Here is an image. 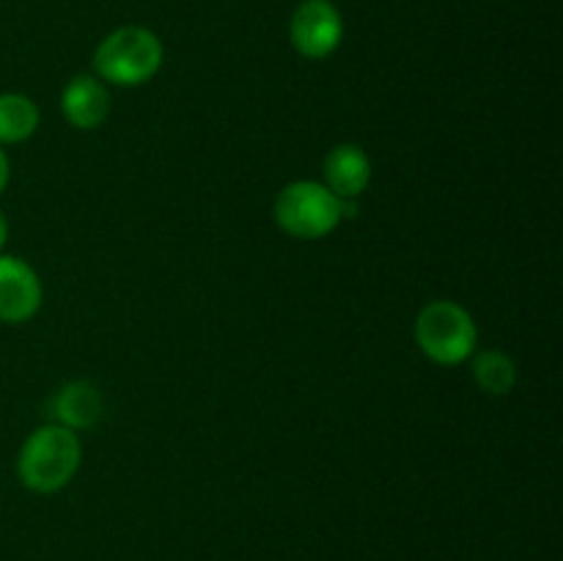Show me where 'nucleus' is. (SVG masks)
Masks as SVG:
<instances>
[{"label": "nucleus", "instance_id": "obj_1", "mask_svg": "<svg viewBox=\"0 0 563 561\" xmlns=\"http://www.w3.org/2000/svg\"><path fill=\"white\" fill-rule=\"evenodd\" d=\"M80 462L82 446L77 432L49 421L25 438L16 454V476L31 493L49 495L64 490L77 476Z\"/></svg>", "mask_w": 563, "mask_h": 561}, {"label": "nucleus", "instance_id": "obj_2", "mask_svg": "<svg viewBox=\"0 0 563 561\" xmlns=\"http://www.w3.org/2000/svg\"><path fill=\"white\" fill-rule=\"evenodd\" d=\"M163 66V42L143 25L115 28L93 50V75L104 86L135 88L152 80Z\"/></svg>", "mask_w": 563, "mask_h": 561}, {"label": "nucleus", "instance_id": "obj_3", "mask_svg": "<svg viewBox=\"0 0 563 561\" xmlns=\"http://www.w3.org/2000/svg\"><path fill=\"white\" fill-rule=\"evenodd\" d=\"M346 215L341 201L324 182L297 179L278 193L273 218L295 240H322L333 234Z\"/></svg>", "mask_w": 563, "mask_h": 561}, {"label": "nucleus", "instance_id": "obj_4", "mask_svg": "<svg viewBox=\"0 0 563 561\" xmlns=\"http://www.w3.org/2000/svg\"><path fill=\"white\" fill-rule=\"evenodd\" d=\"M416 341L429 361L460 366L471 361L478 344V328L471 311L454 300H432L418 311Z\"/></svg>", "mask_w": 563, "mask_h": 561}, {"label": "nucleus", "instance_id": "obj_5", "mask_svg": "<svg viewBox=\"0 0 563 561\" xmlns=\"http://www.w3.org/2000/svg\"><path fill=\"white\" fill-rule=\"evenodd\" d=\"M291 47L308 61H324L344 38V16L330 0H302L289 22Z\"/></svg>", "mask_w": 563, "mask_h": 561}, {"label": "nucleus", "instance_id": "obj_6", "mask_svg": "<svg viewBox=\"0 0 563 561\" xmlns=\"http://www.w3.org/2000/svg\"><path fill=\"white\" fill-rule=\"evenodd\" d=\"M44 289L36 270L20 256L0 253V322L22 324L42 308Z\"/></svg>", "mask_w": 563, "mask_h": 561}, {"label": "nucleus", "instance_id": "obj_7", "mask_svg": "<svg viewBox=\"0 0 563 561\" xmlns=\"http://www.w3.org/2000/svg\"><path fill=\"white\" fill-rule=\"evenodd\" d=\"M60 110L75 130H97L110 113V91L97 75H77L60 91Z\"/></svg>", "mask_w": 563, "mask_h": 561}, {"label": "nucleus", "instance_id": "obj_8", "mask_svg": "<svg viewBox=\"0 0 563 561\" xmlns=\"http://www.w3.org/2000/svg\"><path fill=\"white\" fill-rule=\"evenodd\" d=\"M372 182V160L357 143H339L324 157V185L341 198L355 201Z\"/></svg>", "mask_w": 563, "mask_h": 561}, {"label": "nucleus", "instance_id": "obj_9", "mask_svg": "<svg viewBox=\"0 0 563 561\" xmlns=\"http://www.w3.org/2000/svg\"><path fill=\"white\" fill-rule=\"evenodd\" d=\"M102 394H99L97 385L88 383V380H71L64 388L55 391V396L49 399V416H53V424L71 429V432L93 427V424L102 418Z\"/></svg>", "mask_w": 563, "mask_h": 561}, {"label": "nucleus", "instance_id": "obj_10", "mask_svg": "<svg viewBox=\"0 0 563 561\" xmlns=\"http://www.w3.org/2000/svg\"><path fill=\"white\" fill-rule=\"evenodd\" d=\"M36 102L25 94H0V146H14V143L27 141L38 130Z\"/></svg>", "mask_w": 563, "mask_h": 561}, {"label": "nucleus", "instance_id": "obj_11", "mask_svg": "<svg viewBox=\"0 0 563 561\" xmlns=\"http://www.w3.org/2000/svg\"><path fill=\"white\" fill-rule=\"evenodd\" d=\"M473 380L489 396H506L517 385V363L500 350H482L471 355Z\"/></svg>", "mask_w": 563, "mask_h": 561}, {"label": "nucleus", "instance_id": "obj_12", "mask_svg": "<svg viewBox=\"0 0 563 561\" xmlns=\"http://www.w3.org/2000/svg\"><path fill=\"white\" fill-rule=\"evenodd\" d=\"M9 179H11V163H9V154H5V148L0 146V196H3L5 187H9Z\"/></svg>", "mask_w": 563, "mask_h": 561}, {"label": "nucleus", "instance_id": "obj_13", "mask_svg": "<svg viewBox=\"0 0 563 561\" xmlns=\"http://www.w3.org/2000/svg\"><path fill=\"white\" fill-rule=\"evenodd\" d=\"M5 237H9V223H5L3 212H0V251H3V245H5Z\"/></svg>", "mask_w": 563, "mask_h": 561}]
</instances>
